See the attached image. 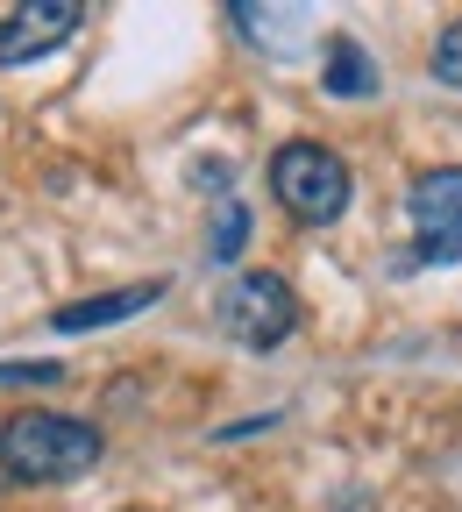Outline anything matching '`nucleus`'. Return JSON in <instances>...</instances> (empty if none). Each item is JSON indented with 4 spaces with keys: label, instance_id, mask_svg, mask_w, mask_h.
I'll list each match as a JSON object with an SVG mask.
<instances>
[{
    "label": "nucleus",
    "instance_id": "7ed1b4c3",
    "mask_svg": "<svg viewBox=\"0 0 462 512\" xmlns=\"http://www.w3.org/2000/svg\"><path fill=\"white\" fill-rule=\"evenodd\" d=\"M292 328H299V292H292L278 271H242V278L221 292V335H228V342H242V349H278Z\"/></svg>",
    "mask_w": 462,
    "mask_h": 512
},
{
    "label": "nucleus",
    "instance_id": "1a4fd4ad",
    "mask_svg": "<svg viewBox=\"0 0 462 512\" xmlns=\"http://www.w3.org/2000/svg\"><path fill=\"white\" fill-rule=\"evenodd\" d=\"M242 242H249V207L221 192V207H214V242H207V256H214V264H235V256H242Z\"/></svg>",
    "mask_w": 462,
    "mask_h": 512
},
{
    "label": "nucleus",
    "instance_id": "6e6552de",
    "mask_svg": "<svg viewBox=\"0 0 462 512\" xmlns=\"http://www.w3.org/2000/svg\"><path fill=\"white\" fill-rule=\"evenodd\" d=\"M320 86L335 93V100H370V93L384 86V72H377V57H370L356 36H335V43H327V72H320Z\"/></svg>",
    "mask_w": 462,
    "mask_h": 512
},
{
    "label": "nucleus",
    "instance_id": "f03ea898",
    "mask_svg": "<svg viewBox=\"0 0 462 512\" xmlns=\"http://www.w3.org/2000/svg\"><path fill=\"white\" fill-rule=\"evenodd\" d=\"M271 192H278V207H285L292 221L335 228V221L349 214L356 178H349V164L327 150V143H278V157H271Z\"/></svg>",
    "mask_w": 462,
    "mask_h": 512
},
{
    "label": "nucleus",
    "instance_id": "0eeeda50",
    "mask_svg": "<svg viewBox=\"0 0 462 512\" xmlns=\"http://www.w3.org/2000/svg\"><path fill=\"white\" fill-rule=\"evenodd\" d=\"M228 22H235L249 43H263L271 57H299V50L313 43V8H249V0H235Z\"/></svg>",
    "mask_w": 462,
    "mask_h": 512
},
{
    "label": "nucleus",
    "instance_id": "20e7f679",
    "mask_svg": "<svg viewBox=\"0 0 462 512\" xmlns=\"http://www.w3.org/2000/svg\"><path fill=\"white\" fill-rule=\"evenodd\" d=\"M406 214H413L420 264H462V164H441V171L413 178Z\"/></svg>",
    "mask_w": 462,
    "mask_h": 512
},
{
    "label": "nucleus",
    "instance_id": "423d86ee",
    "mask_svg": "<svg viewBox=\"0 0 462 512\" xmlns=\"http://www.w3.org/2000/svg\"><path fill=\"white\" fill-rule=\"evenodd\" d=\"M171 285L164 278H150V285H121V292H93V299H79V306H57L50 320L64 335H93V328H114V320H136L143 306H157Z\"/></svg>",
    "mask_w": 462,
    "mask_h": 512
},
{
    "label": "nucleus",
    "instance_id": "39448f33",
    "mask_svg": "<svg viewBox=\"0 0 462 512\" xmlns=\"http://www.w3.org/2000/svg\"><path fill=\"white\" fill-rule=\"evenodd\" d=\"M86 22L79 0H29V8H15L8 22H0V64H36L50 57L57 43H72Z\"/></svg>",
    "mask_w": 462,
    "mask_h": 512
},
{
    "label": "nucleus",
    "instance_id": "f257e3e1",
    "mask_svg": "<svg viewBox=\"0 0 462 512\" xmlns=\"http://www.w3.org/2000/svg\"><path fill=\"white\" fill-rule=\"evenodd\" d=\"M100 427L72 420V413H15L0 427V463L22 484H72L100 463Z\"/></svg>",
    "mask_w": 462,
    "mask_h": 512
},
{
    "label": "nucleus",
    "instance_id": "9d476101",
    "mask_svg": "<svg viewBox=\"0 0 462 512\" xmlns=\"http://www.w3.org/2000/svg\"><path fill=\"white\" fill-rule=\"evenodd\" d=\"M434 79L462 93V22H448V29L434 36Z\"/></svg>",
    "mask_w": 462,
    "mask_h": 512
},
{
    "label": "nucleus",
    "instance_id": "9b49d317",
    "mask_svg": "<svg viewBox=\"0 0 462 512\" xmlns=\"http://www.w3.org/2000/svg\"><path fill=\"white\" fill-rule=\"evenodd\" d=\"M57 363H0V384H57Z\"/></svg>",
    "mask_w": 462,
    "mask_h": 512
}]
</instances>
